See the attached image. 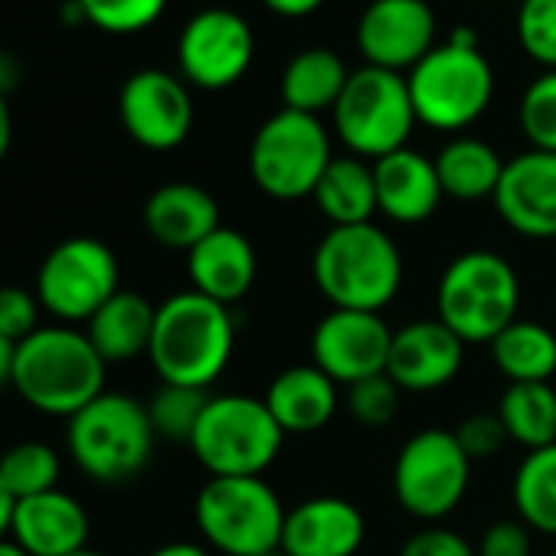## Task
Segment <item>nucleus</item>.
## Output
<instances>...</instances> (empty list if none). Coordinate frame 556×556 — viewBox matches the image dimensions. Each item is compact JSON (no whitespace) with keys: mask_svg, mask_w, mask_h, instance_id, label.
Returning <instances> with one entry per match:
<instances>
[{"mask_svg":"<svg viewBox=\"0 0 556 556\" xmlns=\"http://www.w3.org/2000/svg\"><path fill=\"white\" fill-rule=\"evenodd\" d=\"M312 275L334 308L380 315L403 289V252L377 223L331 226L315 245Z\"/></svg>","mask_w":556,"mask_h":556,"instance_id":"f257e3e1","label":"nucleus"},{"mask_svg":"<svg viewBox=\"0 0 556 556\" xmlns=\"http://www.w3.org/2000/svg\"><path fill=\"white\" fill-rule=\"evenodd\" d=\"M236 351V321L226 305L200 295L177 292L157 305L151 364L161 383L210 390L229 367Z\"/></svg>","mask_w":556,"mask_h":556,"instance_id":"f03ea898","label":"nucleus"},{"mask_svg":"<svg viewBox=\"0 0 556 556\" xmlns=\"http://www.w3.org/2000/svg\"><path fill=\"white\" fill-rule=\"evenodd\" d=\"M105 361L70 325H43L24 344H17V364L11 387L21 400L47 416H76L96 396L105 393Z\"/></svg>","mask_w":556,"mask_h":556,"instance_id":"7ed1b4c3","label":"nucleus"},{"mask_svg":"<svg viewBox=\"0 0 556 556\" xmlns=\"http://www.w3.org/2000/svg\"><path fill=\"white\" fill-rule=\"evenodd\" d=\"M520 278L514 265L491 249L455 255L435 289V318L465 344H491L517 321Z\"/></svg>","mask_w":556,"mask_h":556,"instance_id":"20e7f679","label":"nucleus"},{"mask_svg":"<svg viewBox=\"0 0 556 556\" xmlns=\"http://www.w3.org/2000/svg\"><path fill=\"white\" fill-rule=\"evenodd\" d=\"M154 426L148 406L128 393H102L66 426V445L83 475L99 484L138 478L154 455Z\"/></svg>","mask_w":556,"mask_h":556,"instance_id":"39448f33","label":"nucleus"},{"mask_svg":"<svg viewBox=\"0 0 556 556\" xmlns=\"http://www.w3.org/2000/svg\"><path fill=\"white\" fill-rule=\"evenodd\" d=\"M197 527L213 553L265 556L282 549L286 504L262 475L210 478L193 504Z\"/></svg>","mask_w":556,"mask_h":556,"instance_id":"423d86ee","label":"nucleus"},{"mask_svg":"<svg viewBox=\"0 0 556 556\" xmlns=\"http://www.w3.org/2000/svg\"><path fill=\"white\" fill-rule=\"evenodd\" d=\"M282 442L286 432L262 396L223 393L210 396L187 445L210 478H245L262 475L282 452Z\"/></svg>","mask_w":556,"mask_h":556,"instance_id":"0eeeda50","label":"nucleus"},{"mask_svg":"<svg viewBox=\"0 0 556 556\" xmlns=\"http://www.w3.org/2000/svg\"><path fill=\"white\" fill-rule=\"evenodd\" d=\"M416 118L432 131H465L475 125L494 96V70L481 47L439 43L419 66L406 73Z\"/></svg>","mask_w":556,"mask_h":556,"instance_id":"6e6552de","label":"nucleus"},{"mask_svg":"<svg viewBox=\"0 0 556 556\" xmlns=\"http://www.w3.org/2000/svg\"><path fill=\"white\" fill-rule=\"evenodd\" d=\"M331 161L334 154L325 122L292 109L265 118L249 144L252 184L271 200L312 197Z\"/></svg>","mask_w":556,"mask_h":556,"instance_id":"1a4fd4ad","label":"nucleus"},{"mask_svg":"<svg viewBox=\"0 0 556 556\" xmlns=\"http://www.w3.org/2000/svg\"><path fill=\"white\" fill-rule=\"evenodd\" d=\"M331 118L344 148L364 161H380L406 148L419 122L406 76L377 66L351 73L338 105L331 109Z\"/></svg>","mask_w":556,"mask_h":556,"instance_id":"9d476101","label":"nucleus"},{"mask_svg":"<svg viewBox=\"0 0 556 556\" xmlns=\"http://www.w3.org/2000/svg\"><path fill=\"white\" fill-rule=\"evenodd\" d=\"M471 458L448 429H422L393 462V491L406 514L419 520L448 517L468 494Z\"/></svg>","mask_w":556,"mask_h":556,"instance_id":"9b49d317","label":"nucleus"},{"mask_svg":"<svg viewBox=\"0 0 556 556\" xmlns=\"http://www.w3.org/2000/svg\"><path fill=\"white\" fill-rule=\"evenodd\" d=\"M118 289L115 252L96 236H73L47 252L34 292L56 321L86 325Z\"/></svg>","mask_w":556,"mask_h":556,"instance_id":"f8f14e48","label":"nucleus"},{"mask_svg":"<svg viewBox=\"0 0 556 556\" xmlns=\"http://www.w3.org/2000/svg\"><path fill=\"white\" fill-rule=\"evenodd\" d=\"M255 56V37L245 17L226 8H206L187 21L177 40V66L197 89L219 92L236 86Z\"/></svg>","mask_w":556,"mask_h":556,"instance_id":"ddd939ff","label":"nucleus"},{"mask_svg":"<svg viewBox=\"0 0 556 556\" xmlns=\"http://www.w3.org/2000/svg\"><path fill=\"white\" fill-rule=\"evenodd\" d=\"M393 331L374 312L331 308L312 334V364L338 387H354L367 377L387 374Z\"/></svg>","mask_w":556,"mask_h":556,"instance_id":"4468645a","label":"nucleus"},{"mask_svg":"<svg viewBox=\"0 0 556 556\" xmlns=\"http://www.w3.org/2000/svg\"><path fill=\"white\" fill-rule=\"evenodd\" d=\"M118 115L135 144L148 151H174L193 128V99L177 76L141 70L122 86Z\"/></svg>","mask_w":556,"mask_h":556,"instance_id":"2eb2a0df","label":"nucleus"},{"mask_svg":"<svg viewBox=\"0 0 556 556\" xmlns=\"http://www.w3.org/2000/svg\"><path fill=\"white\" fill-rule=\"evenodd\" d=\"M435 30L426 0H370L357 21V50L367 66L409 73L439 47Z\"/></svg>","mask_w":556,"mask_h":556,"instance_id":"dca6fc26","label":"nucleus"},{"mask_svg":"<svg viewBox=\"0 0 556 556\" xmlns=\"http://www.w3.org/2000/svg\"><path fill=\"white\" fill-rule=\"evenodd\" d=\"M491 200L514 232L556 239V154L530 148L510 157Z\"/></svg>","mask_w":556,"mask_h":556,"instance_id":"f3484780","label":"nucleus"},{"mask_svg":"<svg viewBox=\"0 0 556 556\" xmlns=\"http://www.w3.org/2000/svg\"><path fill=\"white\" fill-rule=\"evenodd\" d=\"M465 364V341L439 318L413 321L393 331L387 377L403 393H432L448 387Z\"/></svg>","mask_w":556,"mask_h":556,"instance_id":"a211bd4d","label":"nucleus"},{"mask_svg":"<svg viewBox=\"0 0 556 556\" xmlns=\"http://www.w3.org/2000/svg\"><path fill=\"white\" fill-rule=\"evenodd\" d=\"M367 540L361 507L338 494H321L295 504L286 517V556H357Z\"/></svg>","mask_w":556,"mask_h":556,"instance_id":"6ab92c4d","label":"nucleus"},{"mask_svg":"<svg viewBox=\"0 0 556 556\" xmlns=\"http://www.w3.org/2000/svg\"><path fill=\"white\" fill-rule=\"evenodd\" d=\"M11 536L30 556H73L89 543V514L73 494L53 488L17 501Z\"/></svg>","mask_w":556,"mask_h":556,"instance_id":"aec40b11","label":"nucleus"},{"mask_svg":"<svg viewBox=\"0 0 556 556\" xmlns=\"http://www.w3.org/2000/svg\"><path fill=\"white\" fill-rule=\"evenodd\" d=\"M255 271H258V255L249 236L229 226L213 229L203 242H197L187 252V275L193 292L226 308L249 295V289L255 286Z\"/></svg>","mask_w":556,"mask_h":556,"instance_id":"412c9836","label":"nucleus"},{"mask_svg":"<svg viewBox=\"0 0 556 556\" xmlns=\"http://www.w3.org/2000/svg\"><path fill=\"white\" fill-rule=\"evenodd\" d=\"M374 184H377V213H383L390 223L400 226L426 223L445 197L435 161L413 148H400L374 161Z\"/></svg>","mask_w":556,"mask_h":556,"instance_id":"4be33fe9","label":"nucleus"},{"mask_svg":"<svg viewBox=\"0 0 556 556\" xmlns=\"http://www.w3.org/2000/svg\"><path fill=\"white\" fill-rule=\"evenodd\" d=\"M262 400L286 435L321 432L341 406L338 383L325 370H318L315 364L286 367L268 383Z\"/></svg>","mask_w":556,"mask_h":556,"instance_id":"5701e85b","label":"nucleus"},{"mask_svg":"<svg viewBox=\"0 0 556 556\" xmlns=\"http://www.w3.org/2000/svg\"><path fill=\"white\" fill-rule=\"evenodd\" d=\"M219 226H223L219 203L200 184H187V180L164 184L144 203V229L164 249L190 252Z\"/></svg>","mask_w":556,"mask_h":556,"instance_id":"b1692460","label":"nucleus"},{"mask_svg":"<svg viewBox=\"0 0 556 556\" xmlns=\"http://www.w3.org/2000/svg\"><path fill=\"white\" fill-rule=\"evenodd\" d=\"M157 321V305H151L144 295L118 289L89 321L86 338L99 351L105 364H125L151 351Z\"/></svg>","mask_w":556,"mask_h":556,"instance_id":"393cba45","label":"nucleus"},{"mask_svg":"<svg viewBox=\"0 0 556 556\" xmlns=\"http://www.w3.org/2000/svg\"><path fill=\"white\" fill-rule=\"evenodd\" d=\"M348 79H351V70L334 50H325V47L302 50L282 70V83H278L282 109L318 118L321 112H331L338 105Z\"/></svg>","mask_w":556,"mask_h":556,"instance_id":"a878e982","label":"nucleus"},{"mask_svg":"<svg viewBox=\"0 0 556 556\" xmlns=\"http://www.w3.org/2000/svg\"><path fill=\"white\" fill-rule=\"evenodd\" d=\"M312 200L318 210L331 219V226H357L374 223L377 213V184H374V164L364 157H334L318 180Z\"/></svg>","mask_w":556,"mask_h":556,"instance_id":"bb28decb","label":"nucleus"},{"mask_svg":"<svg viewBox=\"0 0 556 556\" xmlns=\"http://www.w3.org/2000/svg\"><path fill=\"white\" fill-rule=\"evenodd\" d=\"M504 164L507 161H501V154L481 138H452L435 157L442 193L462 203L494 197Z\"/></svg>","mask_w":556,"mask_h":556,"instance_id":"cd10ccee","label":"nucleus"},{"mask_svg":"<svg viewBox=\"0 0 556 556\" xmlns=\"http://www.w3.org/2000/svg\"><path fill=\"white\" fill-rule=\"evenodd\" d=\"M488 348L507 383H549L556 374V334L540 321L517 318Z\"/></svg>","mask_w":556,"mask_h":556,"instance_id":"c85d7f7f","label":"nucleus"},{"mask_svg":"<svg viewBox=\"0 0 556 556\" xmlns=\"http://www.w3.org/2000/svg\"><path fill=\"white\" fill-rule=\"evenodd\" d=\"M497 419L507 439L527 452L556 445V390L549 383H507Z\"/></svg>","mask_w":556,"mask_h":556,"instance_id":"c756f323","label":"nucleus"},{"mask_svg":"<svg viewBox=\"0 0 556 556\" xmlns=\"http://www.w3.org/2000/svg\"><path fill=\"white\" fill-rule=\"evenodd\" d=\"M517 517L546 536H556V445L533 448L520 458L510 484Z\"/></svg>","mask_w":556,"mask_h":556,"instance_id":"7c9ffc66","label":"nucleus"},{"mask_svg":"<svg viewBox=\"0 0 556 556\" xmlns=\"http://www.w3.org/2000/svg\"><path fill=\"white\" fill-rule=\"evenodd\" d=\"M63 462L53 445L47 442H17L0 455V481L11 491L14 501L53 491L60 481Z\"/></svg>","mask_w":556,"mask_h":556,"instance_id":"2f4dec72","label":"nucleus"},{"mask_svg":"<svg viewBox=\"0 0 556 556\" xmlns=\"http://www.w3.org/2000/svg\"><path fill=\"white\" fill-rule=\"evenodd\" d=\"M206 403H210L206 390L180 387V383H161L148 403V416H151V426L157 435L174 439V442H190Z\"/></svg>","mask_w":556,"mask_h":556,"instance_id":"473e14b6","label":"nucleus"},{"mask_svg":"<svg viewBox=\"0 0 556 556\" xmlns=\"http://www.w3.org/2000/svg\"><path fill=\"white\" fill-rule=\"evenodd\" d=\"M517 122L530 148L556 154V70H546L523 89Z\"/></svg>","mask_w":556,"mask_h":556,"instance_id":"72a5a7b5","label":"nucleus"},{"mask_svg":"<svg viewBox=\"0 0 556 556\" xmlns=\"http://www.w3.org/2000/svg\"><path fill=\"white\" fill-rule=\"evenodd\" d=\"M86 24L105 34H141L154 27L167 8V0H76Z\"/></svg>","mask_w":556,"mask_h":556,"instance_id":"f704fd0d","label":"nucleus"},{"mask_svg":"<svg viewBox=\"0 0 556 556\" xmlns=\"http://www.w3.org/2000/svg\"><path fill=\"white\" fill-rule=\"evenodd\" d=\"M517 43L533 63L556 70V0H520Z\"/></svg>","mask_w":556,"mask_h":556,"instance_id":"c9c22d12","label":"nucleus"},{"mask_svg":"<svg viewBox=\"0 0 556 556\" xmlns=\"http://www.w3.org/2000/svg\"><path fill=\"white\" fill-rule=\"evenodd\" d=\"M400 393L403 390L387 374H377V377H367V380L348 387V409L361 426L383 429L400 413Z\"/></svg>","mask_w":556,"mask_h":556,"instance_id":"e433bc0d","label":"nucleus"},{"mask_svg":"<svg viewBox=\"0 0 556 556\" xmlns=\"http://www.w3.org/2000/svg\"><path fill=\"white\" fill-rule=\"evenodd\" d=\"M40 299L21 286H0V334L14 344H24L40 331Z\"/></svg>","mask_w":556,"mask_h":556,"instance_id":"4c0bfd02","label":"nucleus"},{"mask_svg":"<svg viewBox=\"0 0 556 556\" xmlns=\"http://www.w3.org/2000/svg\"><path fill=\"white\" fill-rule=\"evenodd\" d=\"M455 439L462 442V448L468 452L471 462L478 458H491L504 448L507 432H504V422L497 419V413H475L468 416L458 429H455Z\"/></svg>","mask_w":556,"mask_h":556,"instance_id":"58836bf2","label":"nucleus"},{"mask_svg":"<svg viewBox=\"0 0 556 556\" xmlns=\"http://www.w3.org/2000/svg\"><path fill=\"white\" fill-rule=\"evenodd\" d=\"M530 527L520 517L494 520L478 543V556H530Z\"/></svg>","mask_w":556,"mask_h":556,"instance_id":"ea45409f","label":"nucleus"},{"mask_svg":"<svg viewBox=\"0 0 556 556\" xmlns=\"http://www.w3.org/2000/svg\"><path fill=\"white\" fill-rule=\"evenodd\" d=\"M400 556H478V553L462 533L448 527H422L403 543Z\"/></svg>","mask_w":556,"mask_h":556,"instance_id":"a19ab883","label":"nucleus"},{"mask_svg":"<svg viewBox=\"0 0 556 556\" xmlns=\"http://www.w3.org/2000/svg\"><path fill=\"white\" fill-rule=\"evenodd\" d=\"M262 4L271 11V14H278V17H289V21H299V17H308V14H315L325 0H262Z\"/></svg>","mask_w":556,"mask_h":556,"instance_id":"79ce46f5","label":"nucleus"},{"mask_svg":"<svg viewBox=\"0 0 556 556\" xmlns=\"http://www.w3.org/2000/svg\"><path fill=\"white\" fill-rule=\"evenodd\" d=\"M14 141V118H11V105H8V92L0 86V161L8 157Z\"/></svg>","mask_w":556,"mask_h":556,"instance_id":"37998d69","label":"nucleus"},{"mask_svg":"<svg viewBox=\"0 0 556 556\" xmlns=\"http://www.w3.org/2000/svg\"><path fill=\"white\" fill-rule=\"evenodd\" d=\"M148 556H213L210 546H200V543H190V540H174V543H164L157 549H151Z\"/></svg>","mask_w":556,"mask_h":556,"instance_id":"c03bdc74","label":"nucleus"},{"mask_svg":"<svg viewBox=\"0 0 556 556\" xmlns=\"http://www.w3.org/2000/svg\"><path fill=\"white\" fill-rule=\"evenodd\" d=\"M14 364H17V344L0 334V387L14 380Z\"/></svg>","mask_w":556,"mask_h":556,"instance_id":"a18cd8bd","label":"nucleus"},{"mask_svg":"<svg viewBox=\"0 0 556 556\" xmlns=\"http://www.w3.org/2000/svg\"><path fill=\"white\" fill-rule=\"evenodd\" d=\"M14 507H17V501L11 497V491L4 488V481H0V536H8V533H11Z\"/></svg>","mask_w":556,"mask_h":556,"instance_id":"49530a36","label":"nucleus"},{"mask_svg":"<svg viewBox=\"0 0 556 556\" xmlns=\"http://www.w3.org/2000/svg\"><path fill=\"white\" fill-rule=\"evenodd\" d=\"M0 556H30L14 536H0Z\"/></svg>","mask_w":556,"mask_h":556,"instance_id":"de8ad7c7","label":"nucleus"},{"mask_svg":"<svg viewBox=\"0 0 556 556\" xmlns=\"http://www.w3.org/2000/svg\"><path fill=\"white\" fill-rule=\"evenodd\" d=\"M73 556H105V553H96V549L86 546V549H79V553H73Z\"/></svg>","mask_w":556,"mask_h":556,"instance_id":"09e8293b","label":"nucleus"},{"mask_svg":"<svg viewBox=\"0 0 556 556\" xmlns=\"http://www.w3.org/2000/svg\"><path fill=\"white\" fill-rule=\"evenodd\" d=\"M265 556H286L282 549H271V553H265Z\"/></svg>","mask_w":556,"mask_h":556,"instance_id":"8fccbe9b","label":"nucleus"},{"mask_svg":"<svg viewBox=\"0 0 556 556\" xmlns=\"http://www.w3.org/2000/svg\"><path fill=\"white\" fill-rule=\"evenodd\" d=\"M0 63H4V50H0Z\"/></svg>","mask_w":556,"mask_h":556,"instance_id":"3c124183","label":"nucleus"},{"mask_svg":"<svg viewBox=\"0 0 556 556\" xmlns=\"http://www.w3.org/2000/svg\"><path fill=\"white\" fill-rule=\"evenodd\" d=\"M549 556H556V553H549Z\"/></svg>","mask_w":556,"mask_h":556,"instance_id":"603ef678","label":"nucleus"}]
</instances>
